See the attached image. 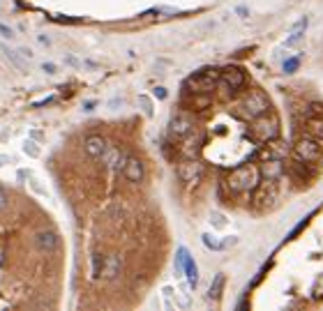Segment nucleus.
Masks as SVG:
<instances>
[{
    "label": "nucleus",
    "instance_id": "17",
    "mask_svg": "<svg viewBox=\"0 0 323 311\" xmlns=\"http://www.w3.org/2000/svg\"><path fill=\"white\" fill-rule=\"evenodd\" d=\"M307 134L314 139H323V118H309L307 120Z\"/></svg>",
    "mask_w": 323,
    "mask_h": 311
},
{
    "label": "nucleus",
    "instance_id": "11",
    "mask_svg": "<svg viewBox=\"0 0 323 311\" xmlns=\"http://www.w3.org/2000/svg\"><path fill=\"white\" fill-rule=\"evenodd\" d=\"M120 270H123V258L120 256H104V265H102V279H106V281H111V279H115L120 274Z\"/></svg>",
    "mask_w": 323,
    "mask_h": 311
},
{
    "label": "nucleus",
    "instance_id": "7",
    "mask_svg": "<svg viewBox=\"0 0 323 311\" xmlns=\"http://www.w3.org/2000/svg\"><path fill=\"white\" fill-rule=\"evenodd\" d=\"M219 81L224 83L226 90H238L245 85V72L240 70V67H226V70L219 72Z\"/></svg>",
    "mask_w": 323,
    "mask_h": 311
},
{
    "label": "nucleus",
    "instance_id": "2",
    "mask_svg": "<svg viewBox=\"0 0 323 311\" xmlns=\"http://www.w3.org/2000/svg\"><path fill=\"white\" fill-rule=\"evenodd\" d=\"M252 136L261 143H270L279 136V120H277L275 113H263V116L254 118V125H252Z\"/></svg>",
    "mask_w": 323,
    "mask_h": 311
},
{
    "label": "nucleus",
    "instance_id": "12",
    "mask_svg": "<svg viewBox=\"0 0 323 311\" xmlns=\"http://www.w3.org/2000/svg\"><path fill=\"white\" fill-rule=\"evenodd\" d=\"M123 171H125V177H127L129 182H141L143 180V164H141V159L127 157Z\"/></svg>",
    "mask_w": 323,
    "mask_h": 311
},
{
    "label": "nucleus",
    "instance_id": "4",
    "mask_svg": "<svg viewBox=\"0 0 323 311\" xmlns=\"http://www.w3.org/2000/svg\"><path fill=\"white\" fill-rule=\"evenodd\" d=\"M217 81H219L217 70H201V72H196L194 76H189L187 79V88L192 90L194 95H206V93H210V90L215 88Z\"/></svg>",
    "mask_w": 323,
    "mask_h": 311
},
{
    "label": "nucleus",
    "instance_id": "20",
    "mask_svg": "<svg viewBox=\"0 0 323 311\" xmlns=\"http://www.w3.org/2000/svg\"><path fill=\"white\" fill-rule=\"evenodd\" d=\"M102 265H104V256L95 254V256H92V277H95V279H99V274H102Z\"/></svg>",
    "mask_w": 323,
    "mask_h": 311
},
{
    "label": "nucleus",
    "instance_id": "18",
    "mask_svg": "<svg viewBox=\"0 0 323 311\" xmlns=\"http://www.w3.org/2000/svg\"><path fill=\"white\" fill-rule=\"evenodd\" d=\"M221 288H224V274H217L215 277V281H212V286H210V300H217V297L221 295Z\"/></svg>",
    "mask_w": 323,
    "mask_h": 311
},
{
    "label": "nucleus",
    "instance_id": "13",
    "mask_svg": "<svg viewBox=\"0 0 323 311\" xmlns=\"http://www.w3.org/2000/svg\"><path fill=\"white\" fill-rule=\"evenodd\" d=\"M35 242H37V247H39L42 251H46V254L55 251V249H58V245H60L58 235H55V233H51V231H42V233H37Z\"/></svg>",
    "mask_w": 323,
    "mask_h": 311
},
{
    "label": "nucleus",
    "instance_id": "3",
    "mask_svg": "<svg viewBox=\"0 0 323 311\" xmlns=\"http://www.w3.org/2000/svg\"><path fill=\"white\" fill-rule=\"evenodd\" d=\"M293 157L298 159V162H305V164H316L318 159L323 157V150H321L318 139H314V136H302V139H298L293 145Z\"/></svg>",
    "mask_w": 323,
    "mask_h": 311
},
{
    "label": "nucleus",
    "instance_id": "5",
    "mask_svg": "<svg viewBox=\"0 0 323 311\" xmlns=\"http://www.w3.org/2000/svg\"><path fill=\"white\" fill-rule=\"evenodd\" d=\"M243 108H245V113H247L249 118H258V116H263V113L270 111V99H268L266 93L254 90V93H249V97L245 99Z\"/></svg>",
    "mask_w": 323,
    "mask_h": 311
},
{
    "label": "nucleus",
    "instance_id": "25",
    "mask_svg": "<svg viewBox=\"0 0 323 311\" xmlns=\"http://www.w3.org/2000/svg\"><path fill=\"white\" fill-rule=\"evenodd\" d=\"M7 203H9V196H7V191H5V187H0V210L7 208Z\"/></svg>",
    "mask_w": 323,
    "mask_h": 311
},
{
    "label": "nucleus",
    "instance_id": "23",
    "mask_svg": "<svg viewBox=\"0 0 323 311\" xmlns=\"http://www.w3.org/2000/svg\"><path fill=\"white\" fill-rule=\"evenodd\" d=\"M312 297H314V300L323 297V277H318V279H316V283H314V288H312Z\"/></svg>",
    "mask_w": 323,
    "mask_h": 311
},
{
    "label": "nucleus",
    "instance_id": "10",
    "mask_svg": "<svg viewBox=\"0 0 323 311\" xmlns=\"http://www.w3.org/2000/svg\"><path fill=\"white\" fill-rule=\"evenodd\" d=\"M258 194H256V201L261 205H270L272 201L277 198V185H275V180L272 177H268V180H263V182H258Z\"/></svg>",
    "mask_w": 323,
    "mask_h": 311
},
{
    "label": "nucleus",
    "instance_id": "21",
    "mask_svg": "<svg viewBox=\"0 0 323 311\" xmlns=\"http://www.w3.org/2000/svg\"><path fill=\"white\" fill-rule=\"evenodd\" d=\"M203 245H206L208 249H221V247H224L219 240H217V237H212L210 233H206V235H203Z\"/></svg>",
    "mask_w": 323,
    "mask_h": 311
},
{
    "label": "nucleus",
    "instance_id": "15",
    "mask_svg": "<svg viewBox=\"0 0 323 311\" xmlns=\"http://www.w3.org/2000/svg\"><path fill=\"white\" fill-rule=\"evenodd\" d=\"M309 166H312V164H305V162H298V159H295V164H291V175H293L298 182H307L309 177H312Z\"/></svg>",
    "mask_w": 323,
    "mask_h": 311
},
{
    "label": "nucleus",
    "instance_id": "24",
    "mask_svg": "<svg viewBox=\"0 0 323 311\" xmlns=\"http://www.w3.org/2000/svg\"><path fill=\"white\" fill-rule=\"evenodd\" d=\"M298 65H300L298 58H289V60L284 62V72H286V74H293V72L298 70Z\"/></svg>",
    "mask_w": 323,
    "mask_h": 311
},
{
    "label": "nucleus",
    "instance_id": "1",
    "mask_svg": "<svg viewBox=\"0 0 323 311\" xmlns=\"http://www.w3.org/2000/svg\"><path fill=\"white\" fill-rule=\"evenodd\" d=\"M261 182V171L254 164H245V166H238L229 173L226 177V189L231 194H247V191H254Z\"/></svg>",
    "mask_w": 323,
    "mask_h": 311
},
{
    "label": "nucleus",
    "instance_id": "22",
    "mask_svg": "<svg viewBox=\"0 0 323 311\" xmlns=\"http://www.w3.org/2000/svg\"><path fill=\"white\" fill-rule=\"evenodd\" d=\"M307 116L309 118H323V104H309Z\"/></svg>",
    "mask_w": 323,
    "mask_h": 311
},
{
    "label": "nucleus",
    "instance_id": "28",
    "mask_svg": "<svg viewBox=\"0 0 323 311\" xmlns=\"http://www.w3.org/2000/svg\"><path fill=\"white\" fill-rule=\"evenodd\" d=\"M155 97H159V99H166V90H164V88H155Z\"/></svg>",
    "mask_w": 323,
    "mask_h": 311
},
{
    "label": "nucleus",
    "instance_id": "8",
    "mask_svg": "<svg viewBox=\"0 0 323 311\" xmlns=\"http://www.w3.org/2000/svg\"><path fill=\"white\" fill-rule=\"evenodd\" d=\"M178 175H180V180L183 182H198L201 180V175H203V164H198L196 159H192L189 157L187 162H183L178 166Z\"/></svg>",
    "mask_w": 323,
    "mask_h": 311
},
{
    "label": "nucleus",
    "instance_id": "27",
    "mask_svg": "<svg viewBox=\"0 0 323 311\" xmlns=\"http://www.w3.org/2000/svg\"><path fill=\"white\" fill-rule=\"evenodd\" d=\"M42 70H44L46 74H53V72H55V65H51V62H44V65H42Z\"/></svg>",
    "mask_w": 323,
    "mask_h": 311
},
{
    "label": "nucleus",
    "instance_id": "16",
    "mask_svg": "<svg viewBox=\"0 0 323 311\" xmlns=\"http://www.w3.org/2000/svg\"><path fill=\"white\" fill-rule=\"evenodd\" d=\"M307 24H309V19L305 16V19H300L298 24L293 26V30H291V37L286 39V47H295V44H298L300 39L305 37V30H307Z\"/></svg>",
    "mask_w": 323,
    "mask_h": 311
},
{
    "label": "nucleus",
    "instance_id": "26",
    "mask_svg": "<svg viewBox=\"0 0 323 311\" xmlns=\"http://www.w3.org/2000/svg\"><path fill=\"white\" fill-rule=\"evenodd\" d=\"M0 35H3V37H9V39L14 37L12 28H7V26H5V24H0Z\"/></svg>",
    "mask_w": 323,
    "mask_h": 311
},
{
    "label": "nucleus",
    "instance_id": "6",
    "mask_svg": "<svg viewBox=\"0 0 323 311\" xmlns=\"http://www.w3.org/2000/svg\"><path fill=\"white\" fill-rule=\"evenodd\" d=\"M175 270H185V277H187V283L192 288H196L198 283V270H196V263H194V258L189 256V251L185 249V247H180L178 249V256H175Z\"/></svg>",
    "mask_w": 323,
    "mask_h": 311
},
{
    "label": "nucleus",
    "instance_id": "19",
    "mask_svg": "<svg viewBox=\"0 0 323 311\" xmlns=\"http://www.w3.org/2000/svg\"><path fill=\"white\" fill-rule=\"evenodd\" d=\"M0 49H3V53H5V56H7V58H9V60H12V62H14V65H16V67H18V70H21V72H23V70H26V62H23V60H21V58H18V56H16V51H12V49H7V47H0Z\"/></svg>",
    "mask_w": 323,
    "mask_h": 311
},
{
    "label": "nucleus",
    "instance_id": "9",
    "mask_svg": "<svg viewBox=\"0 0 323 311\" xmlns=\"http://www.w3.org/2000/svg\"><path fill=\"white\" fill-rule=\"evenodd\" d=\"M189 134H192V122H189V118L178 116V118L171 120V125H169V136H171V139L180 141V139H185V136H189Z\"/></svg>",
    "mask_w": 323,
    "mask_h": 311
},
{
    "label": "nucleus",
    "instance_id": "14",
    "mask_svg": "<svg viewBox=\"0 0 323 311\" xmlns=\"http://www.w3.org/2000/svg\"><path fill=\"white\" fill-rule=\"evenodd\" d=\"M106 150H109V145H106V141L102 136H88L86 139V152L90 157H102Z\"/></svg>",
    "mask_w": 323,
    "mask_h": 311
}]
</instances>
